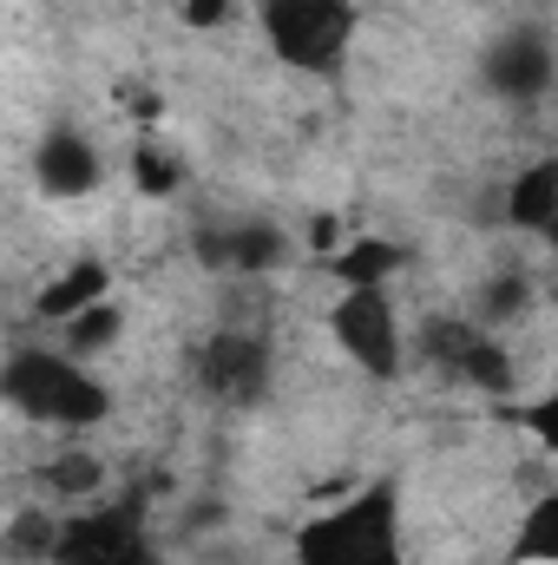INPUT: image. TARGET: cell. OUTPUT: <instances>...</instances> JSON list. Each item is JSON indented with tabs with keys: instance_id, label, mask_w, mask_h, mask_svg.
<instances>
[{
	"instance_id": "d6986e66",
	"label": "cell",
	"mask_w": 558,
	"mask_h": 565,
	"mask_svg": "<svg viewBox=\"0 0 558 565\" xmlns=\"http://www.w3.org/2000/svg\"><path fill=\"white\" fill-rule=\"evenodd\" d=\"M132 184H139L144 198H171L178 191V158L158 151L151 139H139V151H132Z\"/></svg>"
},
{
	"instance_id": "8992f818",
	"label": "cell",
	"mask_w": 558,
	"mask_h": 565,
	"mask_svg": "<svg viewBox=\"0 0 558 565\" xmlns=\"http://www.w3.org/2000/svg\"><path fill=\"white\" fill-rule=\"evenodd\" d=\"M329 335L342 342V355L368 382H395L401 362H408V342H401V322H395L388 289H342V302L329 309Z\"/></svg>"
},
{
	"instance_id": "ba28073f",
	"label": "cell",
	"mask_w": 558,
	"mask_h": 565,
	"mask_svg": "<svg viewBox=\"0 0 558 565\" xmlns=\"http://www.w3.org/2000/svg\"><path fill=\"white\" fill-rule=\"evenodd\" d=\"M480 79H486V93H500V99H513V106L546 99L552 79H558L552 40H546L539 26H513V33H500V40L486 46V60H480Z\"/></svg>"
},
{
	"instance_id": "2e32d148",
	"label": "cell",
	"mask_w": 558,
	"mask_h": 565,
	"mask_svg": "<svg viewBox=\"0 0 558 565\" xmlns=\"http://www.w3.org/2000/svg\"><path fill=\"white\" fill-rule=\"evenodd\" d=\"M526 302H533V282L519 277V270H500V277H486V289H480V322L486 329H506L513 316H526Z\"/></svg>"
},
{
	"instance_id": "8fae6325",
	"label": "cell",
	"mask_w": 558,
	"mask_h": 565,
	"mask_svg": "<svg viewBox=\"0 0 558 565\" xmlns=\"http://www.w3.org/2000/svg\"><path fill=\"white\" fill-rule=\"evenodd\" d=\"M500 217L513 231H552L558 217V158H533L519 178H506V198H500Z\"/></svg>"
},
{
	"instance_id": "7c38bea8",
	"label": "cell",
	"mask_w": 558,
	"mask_h": 565,
	"mask_svg": "<svg viewBox=\"0 0 558 565\" xmlns=\"http://www.w3.org/2000/svg\"><path fill=\"white\" fill-rule=\"evenodd\" d=\"M329 270H335L342 289H388L395 270H408V250L388 244V237H368V231H362L355 244H342V250L329 257Z\"/></svg>"
},
{
	"instance_id": "6da1fadb",
	"label": "cell",
	"mask_w": 558,
	"mask_h": 565,
	"mask_svg": "<svg viewBox=\"0 0 558 565\" xmlns=\"http://www.w3.org/2000/svg\"><path fill=\"white\" fill-rule=\"evenodd\" d=\"M296 565H408L401 559V493L388 480L348 493L296 533Z\"/></svg>"
},
{
	"instance_id": "52a82bcc",
	"label": "cell",
	"mask_w": 558,
	"mask_h": 565,
	"mask_svg": "<svg viewBox=\"0 0 558 565\" xmlns=\"http://www.w3.org/2000/svg\"><path fill=\"white\" fill-rule=\"evenodd\" d=\"M270 375H277V355L250 329H224L197 349V388L217 408H257L270 395Z\"/></svg>"
},
{
	"instance_id": "e0dca14e",
	"label": "cell",
	"mask_w": 558,
	"mask_h": 565,
	"mask_svg": "<svg viewBox=\"0 0 558 565\" xmlns=\"http://www.w3.org/2000/svg\"><path fill=\"white\" fill-rule=\"evenodd\" d=\"M46 487H53L60 500H93V493L106 487V467H99L93 454H53V467H46Z\"/></svg>"
},
{
	"instance_id": "ac0fdd59",
	"label": "cell",
	"mask_w": 558,
	"mask_h": 565,
	"mask_svg": "<svg viewBox=\"0 0 558 565\" xmlns=\"http://www.w3.org/2000/svg\"><path fill=\"white\" fill-rule=\"evenodd\" d=\"M60 526H66V520H53V513H13V526H7V546H13V559H46V565H53Z\"/></svg>"
},
{
	"instance_id": "ffe728a7",
	"label": "cell",
	"mask_w": 558,
	"mask_h": 565,
	"mask_svg": "<svg viewBox=\"0 0 558 565\" xmlns=\"http://www.w3.org/2000/svg\"><path fill=\"white\" fill-rule=\"evenodd\" d=\"M519 427H533V440H539L546 454H558V382L539 395V402H526V408H519Z\"/></svg>"
},
{
	"instance_id": "9c48e42d",
	"label": "cell",
	"mask_w": 558,
	"mask_h": 565,
	"mask_svg": "<svg viewBox=\"0 0 558 565\" xmlns=\"http://www.w3.org/2000/svg\"><path fill=\"white\" fill-rule=\"evenodd\" d=\"M197 257L224 277H270L289 264V237L277 224L250 217V224H224V231H197Z\"/></svg>"
},
{
	"instance_id": "277c9868",
	"label": "cell",
	"mask_w": 558,
	"mask_h": 565,
	"mask_svg": "<svg viewBox=\"0 0 558 565\" xmlns=\"http://www.w3.org/2000/svg\"><path fill=\"white\" fill-rule=\"evenodd\" d=\"M144 493H119V500H99L86 513H73L60 526V546L53 565H164L151 546V526H144Z\"/></svg>"
},
{
	"instance_id": "3957f363",
	"label": "cell",
	"mask_w": 558,
	"mask_h": 565,
	"mask_svg": "<svg viewBox=\"0 0 558 565\" xmlns=\"http://www.w3.org/2000/svg\"><path fill=\"white\" fill-rule=\"evenodd\" d=\"M264 40L296 73H335L355 40V0H257Z\"/></svg>"
},
{
	"instance_id": "7a4b0ae2",
	"label": "cell",
	"mask_w": 558,
	"mask_h": 565,
	"mask_svg": "<svg viewBox=\"0 0 558 565\" xmlns=\"http://www.w3.org/2000/svg\"><path fill=\"white\" fill-rule=\"evenodd\" d=\"M0 388H7V402L26 422H40V427H99L112 415L106 382L79 355H66V349H13Z\"/></svg>"
},
{
	"instance_id": "5bb4252c",
	"label": "cell",
	"mask_w": 558,
	"mask_h": 565,
	"mask_svg": "<svg viewBox=\"0 0 558 565\" xmlns=\"http://www.w3.org/2000/svg\"><path fill=\"white\" fill-rule=\"evenodd\" d=\"M513 565H558V493H539L513 533Z\"/></svg>"
},
{
	"instance_id": "44dd1931",
	"label": "cell",
	"mask_w": 558,
	"mask_h": 565,
	"mask_svg": "<svg viewBox=\"0 0 558 565\" xmlns=\"http://www.w3.org/2000/svg\"><path fill=\"white\" fill-rule=\"evenodd\" d=\"M184 20L191 26H224L230 20V0H184Z\"/></svg>"
},
{
	"instance_id": "603a6c76",
	"label": "cell",
	"mask_w": 558,
	"mask_h": 565,
	"mask_svg": "<svg viewBox=\"0 0 558 565\" xmlns=\"http://www.w3.org/2000/svg\"><path fill=\"white\" fill-rule=\"evenodd\" d=\"M506 565H513V559H506Z\"/></svg>"
},
{
	"instance_id": "30bf717a",
	"label": "cell",
	"mask_w": 558,
	"mask_h": 565,
	"mask_svg": "<svg viewBox=\"0 0 558 565\" xmlns=\"http://www.w3.org/2000/svg\"><path fill=\"white\" fill-rule=\"evenodd\" d=\"M33 178H40L46 198H86L99 184V145L86 132H73V126H53L33 151Z\"/></svg>"
},
{
	"instance_id": "9a60e30c",
	"label": "cell",
	"mask_w": 558,
	"mask_h": 565,
	"mask_svg": "<svg viewBox=\"0 0 558 565\" xmlns=\"http://www.w3.org/2000/svg\"><path fill=\"white\" fill-rule=\"evenodd\" d=\"M119 322H126V316H119V302H93L86 316L60 322V335H66V355H79V362H86V355L112 349V342H119Z\"/></svg>"
},
{
	"instance_id": "5b68a950",
	"label": "cell",
	"mask_w": 558,
	"mask_h": 565,
	"mask_svg": "<svg viewBox=\"0 0 558 565\" xmlns=\"http://www.w3.org/2000/svg\"><path fill=\"white\" fill-rule=\"evenodd\" d=\"M420 355L460 382V388H480V395H513L519 388V369H513V349L486 329V322H460V316H440L420 329Z\"/></svg>"
},
{
	"instance_id": "4fadbf2b",
	"label": "cell",
	"mask_w": 558,
	"mask_h": 565,
	"mask_svg": "<svg viewBox=\"0 0 558 565\" xmlns=\"http://www.w3.org/2000/svg\"><path fill=\"white\" fill-rule=\"evenodd\" d=\"M106 282H112V270H106L99 257H86V264H73L60 282H46V289H40V316L60 329V322H73V316H86L93 302H112V296H106Z\"/></svg>"
},
{
	"instance_id": "7402d4cb",
	"label": "cell",
	"mask_w": 558,
	"mask_h": 565,
	"mask_svg": "<svg viewBox=\"0 0 558 565\" xmlns=\"http://www.w3.org/2000/svg\"><path fill=\"white\" fill-rule=\"evenodd\" d=\"M546 244H552V250H558V217H552V231H546Z\"/></svg>"
}]
</instances>
